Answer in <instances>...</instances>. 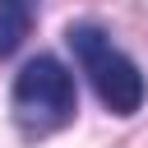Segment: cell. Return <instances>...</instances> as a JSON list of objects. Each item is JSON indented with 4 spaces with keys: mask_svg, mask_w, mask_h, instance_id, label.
<instances>
[{
    "mask_svg": "<svg viewBox=\"0 0 148 148\" xmlns=\"http://www.w3.org/2000/svg\"><path fill=\"white\" fill-rule=\"evenodd\" d=\"M9 111H14V125L28 134V139H46L56 130H65L79 111V88H74V74L56 60V56H37L18 69L14 79V92H9Z\"/></svg>",
    "mask_w": 148,
    "mask_h": 148,
    "instance_id": "obj_1",
    "label": "cell"
},
{
    "mask_svg": "<svg viewBox=\"0 0 148 148\" xmlns=\"http://www.w3.org/2000/svg\"><path fill=\"white\" fill-rule=\"evenodd\" d=\"M65 37H69V51H74L79 69L88 74L97 102L106 111H116V116H134L143 106V74H139V65L97 23H74Z\"/></svg>",
    "mask_w": 148,
    "mask_h": 148,
    "instance_id": "obj_2",
    "label": "cell"
},
{
    "mask_svg": "<svg viewBox=\"0 0 148 148\" xmlns=\"http://www.w3.org/2000/svg\"><path fill=\"white\" fill-rule=\"evenodd\" d=\"M32 28V5L28 0H0V56L18 51Z\"/></svg>",
    "mask_w": 148,
    "mask_h": 148,
    "instance_id": "obj_3",
    "label": "cell"
}]
</instances>
